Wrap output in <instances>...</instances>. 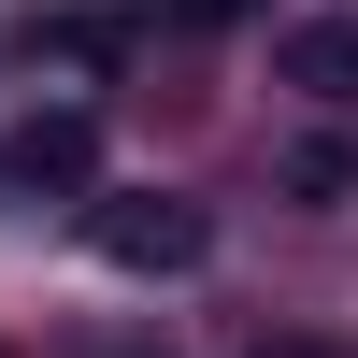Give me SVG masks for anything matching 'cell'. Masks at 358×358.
Returning <instances> with one entry per match:
<instances>
[{"label":"cell","instance_id":"6da1fadb","mask_svg":"<svg viewBox=\"0 0 358 358\" xmlns=\"http://www.w3.org/2000/svg\"><path fill=\"white\" fill-rule=\"evenodd\" d=\"M86 244H101L115 273H201V244H215V229H201V201L129 187V201H101V215H86Z\"/></svg>","mask_w":358,"mask_h":358},{"label":"cell","instance_id":"277c9868","mask_svg":"<svg viewBox=\"0 0 358 358\" xmlns=\"http://www.w3.org/2000/svg\"><path fill=\"white\" fill-rule=\"evenodd\" d=\"M29 43H43V57H72V72H101V57L129 43V29H115V15H43V29H29Z\"/></svg>","mask_w":358,"mask_h":358},{"label":"cell","instance_id":"52a82bcc","mask_svg":"<svg viewBox=\"0 0 358 358\" xmlns=\"http://www.w3.org/2000/svg\"><path fill=\"white\" fill-rule=\"evenodd\" d=\"M258 358H358V344H330V330H287V344H258Z\"/></svg>","mask_w":358,"mask_h":358},{"label":"cell","instance_id":"8992f818","mask_svg":"<svg viewBox=\"0 0 358 358\" xmlns=\"http://www.w3.org/2000/svg\"><path fill=\"white\" fill-rule=\"evenodd\" d=\"M172 29H229V15H258V0H158Z\"/></svg>","mask_w":358,"mask_h":358},{"label":"cell","instance_id":"5b68a950","mask_svg":"<svg viewBox=\"0 0 358 358\" xmlns=\"http://www.w3.org/2000/svg\"><path fill=\"white\" fill-rule=\"evenodd\" d=\"M287 187H301V201H344V187H358V143H330V129L287 143Z\"/></svg>","mask_w":358,"mask_h":358},{"label":"cell","instance_id":"3957f363","mask_svg":"<svg viewBox=\"0 0 358 358\" xmlns=\"http://www.w3.org/2000/svg\"><path fill=\"white\" fill-rule=\"evenodd\" d=\"M273 72L315 86V101H358V15H301V29L273 43Z\"/></svg>","mask_w":358,"mask_h":358},{"label":"cell","instance_id":"7a4b0ae2","mask_svg":"<svg viewBox=\"0 0 358 358\" xmlns=\"http://www.w3.org/2000/svg\"><path fill=\"white\" fill-rule=\"evenodd\" d=\"M0 172H15V187H86V172H101V129L57 101V115H29V129H15V158H0Z\"/></svg>","mask_w":358,"mask_h":358}]
</instances>
